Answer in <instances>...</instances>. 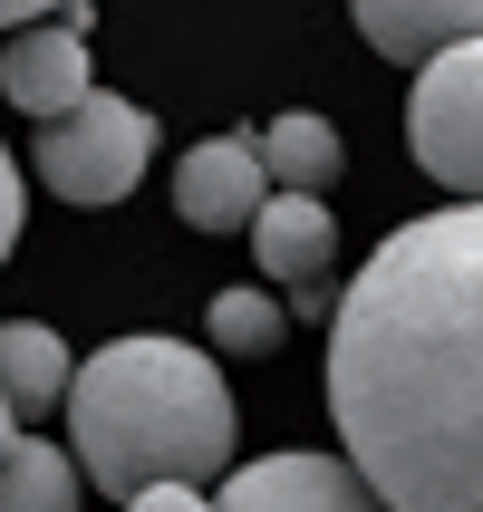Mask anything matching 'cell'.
Wrapping results in <instances>:
<instances>
[{"instance_id": "cell-1", "label": "cell", "mask_w": 483, "mask_h": 512, "mask_svg": "<svg viewBox=\"0 0 483 512\" xmlns=\"http://www.w3.org/2000/svg\"><path fill=\"white\" fill-rule=\"evenodd\" d=\"M329 416L387 512H483V203L358 261L329 310Z\"/></svg>"}, {"instance_id": "cell-2", "label": "cell", "mask_w": 483, "mask_h": 512, "mask_svg": "<svg viewBox=\"0 0 483 512\" xmlns=\"http://www.w3.org/2000/svg\"><path fill=\"white\" fill-rule=\"evenodd\" d=\"M68 455L97 493L136 503L155 484L213 493L232 474V387L184 339H107L68 377Z\"/></svg>"}, {"instance_id": "cell-3", "label": "cell", "mask_w": 483, "mask_h": 512, "mask_svg": "<svg viewBox=\"0 0 483 512\" xmlns=\"http://www.w3.org/2000/svg\"><path fill=\"white\" fill-rule=\"evenodd\" d=\"M145 155H155V116L126 107V97H87V107L49 116L39 126V145H29V165H39V184H49L58 203H126L145 184Z\"/></svg>"}, {"instance_id": "cell-4", "label": "cell", "mask_w": 483, "mask_h": 512, "mask_svg": "<svg viewBox=\"0 0 483 512\" xmlns=\"http://www.w3.org/2000/svg\"><path fill=\"white\" fill-rule=\"evenodd\" d=\"M406 145H416V165L445 194L483 203V39H464V49L416 68V87H406Z\"/></svg>"}, {"instance_id": "cell-5", "label": "cell", "mask_w": 483, "mask_h": 512, "mask_svg": "<svg viewBox=\"0 0 483 512\" xmlns=\"http://www.w3.org/2000/svg\"><path fill=\"white\" fill-rule=\"evenodd\" d=\"M0 97H10L20 116H39V126L97 97V58H87V10L78 0L0 39Z\"/></svg>"}, {"instance_id": "cell-6", "label": "cell", "mask_w": 483, "mask_h": 512, "mask_svg": "<svg viewBox=\"0 0 483 512\" xmlns=\"http://www.w3.org/2000/svg\"><path fill=\"white\" fill-rule=\"evenodd\" d=\"M261 203H271V165H261V126L242 136H203L184 165H174V213L213 242H242L261 223Z\"/></svg>"}, {"instance_id": "cell-7", "label": "cell", "mask_w": 483, "mask_h": 512, "mask_svg": "<svg viewBox=\"0 0 483 512\" xmlns=\"http://www.w3.org/2000/svg\"><path fill=\"white\" fill-rule=\"evenodd\" d=\"M213 512H387L368 493V474L348 455H261V464H232L213 484Z\"/></svg>"}, {"instance_id": "cell-8", "label": "cell", "mask_w": 483, "mask_h": 512, "mask_svg": "<svg viewBox=\"0 0 483 512\" xmlns=\"http://www.w3.org/2000/svg\"><path fill=\"white\" fill-rule=\"evenodd\" d=\"M252 261L290 290V319H319V290H329V252H339V223H329V194H271L261 223L242 232Z\"/></svg>"}, {"instance_id": "cell-9", "label": "cell", "mask_w": 483, "mask_h": 512, "mask_svg": "<svg viewBox=\"0 0 483 512\" xmlns=\"http://www.w3.org/2000/svg\"><path fill=\"white\" fill-rule=\"evenodd\" d=\"M358 10V39L397 68H426V58L483 39V0H348Z\"/></svg>"}, {"instance_id": "cell-10", "label": "cell", "mask_w": 483, "mask_h": 512, "mask_svg": "<svg viewBox=\"0 0 483 512\" xmlns=\"http://www.w3.org/2000/svg\"><path fill=\"white\" fill-rule=\"evenodd\" d=\"M68 377H78V358H68L58 329L0 319V397H10V416H49V406H68Z\"/></svg>"}, {"instance_id": "cell-11", "label": "cell", "mask_w": 483, "mask_h": 512, "mask_svg": "<svg viewBox=\"0 0 483 512\" xmlns=\"http://www.w3.org/2000/svg\"><path fill=\"white\" fill-rule=\"evenodd\" d=\"M87 503V474L68 445L49 435H10V455H0V512H78Z\"/></svg>"}, {"instance_id": "cell-12", "label": "cell", "mask_w": 483, "mask_h": 512, "mask_svg": "<svg viewBox=\"0 0 483 512\" xmlns=\"http://www.w3.org/2000/svg\"><path fill=\"white\" fill-rule=\"evenodd\" d=\"M261 165H271V194H329L339 184V126L329 116H271L261 126Z\"/></svg>"}, {"instance_id": "cell-13", "label": "cell", "mask_w": 483, "mask_h": 512, "mask_svg": "<svg viewBox=\"0 0 483 512\" xmlns=\"http://www.w3.org/2000/svg\"><path fill=\"white\" fill-rule=\"evenodd\" d=\"M203 329H213L223 358H271V348L290 339V310L271 300V290H223V300L203 310Z\"/></svg>"}, {"instance_id": "cell-14", "label": "cell", "mask_w": 483, "mask_h": 512, "mask_svg": "<svg viewBox=\"0 0 483 512\" xmlns=\"http://www.w3.org/2000/svg\"><path fill=\"white\" fill-rule=\"evenodd\" d=\"M29 232V194H20V165H10V145H0V261H10V242Z\"/></svg>"}, {"instance_id": "cell-15", "label": "cell", "mask_w": 483, "mask_h": 512, "mask_svg": "<svg viewBox=\"0 0 483 512\" xmlns=\"http://www.w3.org/2000/svg\"><path fill=\"white\" fill-rule=\"evenodd\" d=\"M126 512H213V493H194V484H155V493H136Z\"/></svg>"}, {"instance_id": "cell-16", "label": "cell", "mask_w": 483, "mask_h": 512, "mask_svg": "<svg viewBox=\"0 0 483 512\" xmlns=\"http://www.w3.org/2000/svg\"><path fill=\"white\" fill-rule=\"evenodd\" d=\"M49 10H68V0H0V39H10V29H29V20H49Z\"/></svg>"}, {"instance_id": "cell-17", "label": "cell", "mask_w": 483, "mask_h": 512, "mask_svg": "<svg viewBox=\"0 0 483 512\" xmlns=\"http://www.w3.org/2000/svg\"><path fill=\"white\" fill-rule=\"evenodd\" d=\"M10 426H20V416H10V397H0V455H10Z\"/></svg>"}]
</instances>
